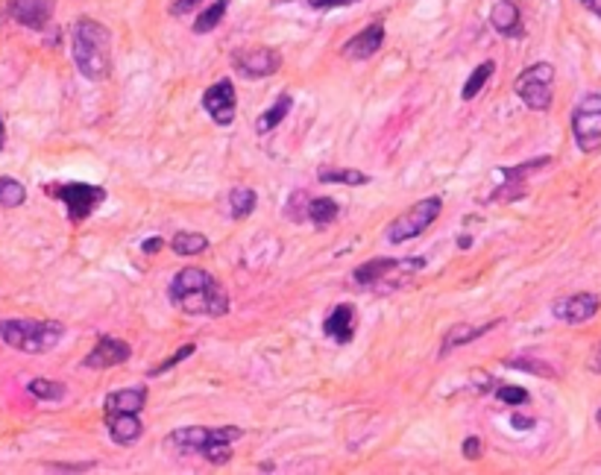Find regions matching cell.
<instances>
[{
    "label": "cell",
    "instance_id": "8d00e7d4",
    "mask_svg": "<svg viewBox=\"0 0 601 475\" xmlns=\"http://www.w3.org/2000/svg\"><path fill=\"white\" fill-rule=\"evenodd\" d=\"M50 472H91L94 464H47Z\"/></svg>",
    "mask_w": 601,
    "mask_h": 475
},
{
    "label": "cell",
    "instance_id": "f1b7e54d",
    "mask_svg": "<svg viewBox=\"0 0 601 475\" xmlns=\"http://www.w3.org/2000/svg\"><path fill=\"white\" fill-rule=\"evenodd\" d=\"M30 396L41 399V402H62L68 396V387L62 382H50V379H33L26 385Z\"/></svg>",
    "mask_w": 601,
    "mask_h": 475
},
{
    "label": "cell",
    "instance_id": "8992f818",
    "mask_svg": "<svg viewBox=\"0 0 601 475\" xmlns=\"http://www.w3.org/2000/svg\"><path fill=\"white\" fill-rule=\"evenodd\" d=\"M552 86H554V68L549 62H537L516 77L513 91L528 109L549 111L552 109Z\"/></svg>",
    "mask_w": 601,
    "mask_h": 475
},
{
    "label": "cell",
    "instance_id": "ba28073f",
    "mask_svg": "<svg viewBox=\"0 0 601 475\" xmlns=\"http://www.w3.org/2000/svg\"><path fill=\"white\" fill-rule=\"evenodd\" d=\"M244 431L237 426H220V428H206V426H185V428H176L171 435L164 438V443L171 446L174 452L179 455H200L203 446L208 440H223V443H235L241 440Z\"/></svg>",
    "mask_w": 601,
    "mask_h": 475
},
{
    "label": "cell",
    "instance_id": "d4e9b609",
    "mask_svg": "<svg viewBox=\"0 0 601 475\" xmlns=\"http://www.w3.org/2000/svg\"><path fill=\"white\" fill-rule=\"evenodd\" d=\"M341 217V206L334 203L332 197H317V200H309V220L314 223L317 229L323 227H332L334 220Z\"/></svg>",
    "mask_w": 601,
    "mask_h": 475
},
{
    "label": "cell",
    "instance_id": "d6a6232c",
    "mask_svg": "<svg viewBox=\"0 0 601 475\" xmlns=\"http://www.w3.org/2000/svg\"><path fill=\"white\" fill-rule=\"evenodd\" d=\"M505 367L525 370V373H531V375H554V370L546 364V361H540V358H528V355H522V358H505Z\"/></svg>",
    "mask_w": 601,
    "mask_h": 475
},
{
    "label": "cell",
    "instance_id": "f546056e",
    "mask_svg": "<svg viewBox=\"0 0 601 475\" xmlns=\"http://www.w3.org/2000/svg\"><path fill=\"white\" fill-rule=\"evenodd\" d=\"M26 200V188L12 176H0V206L4 208H18Z\"/></svg>",
    "mask_w": 601,
    "mask_h": 475
},
{
    "label": "cell",
    "instance_id": "52a82bcc",
    "mask_svg": "<svg viewBox=\"0 0 601 475\" xmlns=\"http://www.w3.org/2000/svg\"><path fill=\"white\" fill-rule=\"evenodd\" d=\"M47 194L65 203L68 217H71L74 223L91 217L97 208H100V203L106 200V188L86 185V183H65V185L53 183V185H47Z\"/></svg>",
    "mask_w": 601,
    "mask_h": 475
},
{
    "label": "cell",
    "instance_id": "5b68a950",
    "mask_svg": "<svg viewBox=\"0 0 601 475\" xmlns=\"http://www.w3.org/2000/svg\"><path fill=\"white\" fill-rule=\"evenodd\" d=\"M443 212V200L440 197H426L414 203L408 212H402L394 223L387 227V241L390 244H408L414 238L423 235L431 223H435Z\"/></svg>",
    "mask_w": 601,
    "mask_h": 475
},
{
    "label": "cell",
    "instance_id": "ac0fdd59",
    "mask_svg": "<svg viewBox=\"0 0 601 475\" xmlns=\"http://www.w3.org/2000/svg\"><path fill=\"white\" fill-rule=\"evenodd\" d=\"M490 24L499 36H508V38H520L522 30V12L516 6V0H499L490 9Z\"/></svg>",
    "mask_w": 601,
    "mask_h": 475
},
{
    "label": "cell",
    "instance_id": "5bb4252c",
    "mask_svg": "<svg viewBox=\"0 0 601 475\" xmlns=\"http://www.w3.org/2000/svg\"><path fill=\"white\" fill-rule=\"evenodd\" d=\"M598 309H601V300L596 293H572V297H564L552 305V314L569 326H578V323H586V320H593Z\"/></svg>",
    "mask_w": 601,
    "mask_h": 475
},
{
    "label": "cell",
    "instance_id": "b9f144b4",
    "mask_svg": "<svg viewBox=\"0 0 601 475\" xmlns=\"http://www.w3.org/2000/svg\"><path fill=\"white\" fill-rule=\"evenodd\" d=\"M162 247H164L162 238H147V241L142 244V249H144L147 256H153V253H162Z\"/></svg>",
    "mask_w": 601,
    "mask_h": 475
},
{
    "label": "cell",
    "instance_id": "2e32d148",
    "mask_svg": "<svg viewBox=\"0 0 601 475\" xmlns=\"http://www.w3.org/2000/svg\"><path fill=\"white\" fill-rule=\"evenodd\" d=\"M53 6L56 0H12L9 16L30 30H45L53 18Z\"/></svg>",
    "mask_w": 601,
    "mask_h": 475
},
{
    "label": "cell",
    "instance_id": "277c9868",
    "mask_svg": "<svg viewBox=\"0 0 601 475\" xmlns=\"http://www.w3.org/2000/svg\"><path fill=\"white\" fill-rule=\"evenodd\" d=\"M572 135L581 153L601 150V91H586L572 109Z\"/></svg>",
    "mask_w": 601,
    "mask_h": 475
},
{
    "label": "cell",
    "instance_id": "f35d334b",
    "mask_svg": "<svg viewBox=\"0 0 601 475\" xmlns=\"http://www.w3.org/2000/svg\"><path fill=\"white\" fill-rule=\"evenodd\" d=\"M464 458H469V460L481 458V440L479 438H467L464 440Z\"/></svg>",
    "mask_w": 601,
    "mask_h": 475
},
{
    "label": "cell",
    "instance_id": "74e56055",
    "mask_svg": "<svg viewBox=\"0 0 601 475\" xmlns=\"http://www.w3.org/2000/svg\"><path fill=\"white\" fill-rule=\"evenodd\" d=\"M203 4V0H176V4L171 6V16H188L191 9H197Z\"/></svg>",
    "mask_w": 601,
    "mask_h": 475
},
{
    "label": "cell",
    "instance_id": "603a6c76",
    "mask_svg": "<svg viewBox=\"0 0 601 475\" xmlns=\"http://www.w3.org/2000/svg\"><path fill=\"white\" fill-rule=\"evenodd\" d=\"M317 179H320L323 185H353V188L370 185V176H367V174L355 171V167H334V164L320 167Z\"/></svg>",
    "mask_w": 601,
    "mask_h": 475
},
{
    "label": "cell",
    "instance_id": "7402d4cb",
    "mask_svg": "<svg viewBox=\"0 0 601 475\" xmlns=\"http://www.w3.org/2000/svg\"><path fill=\"white\" fill-rule=\"evenodd\" d=\"M290 106H293V97L288 94V91H282L276 97V103L273 106H268L258 115V121H256V132L258 135H268V132H273L279 123H282L288 115H290Z\"/></svg>",
    "mask_w": 601,
    "mask_h": 475
},
{
    "label": "cell",
    "instance_id": "ee69618b",
    "mask_svg": "<svg viewBox=\"0 0 601 475\" xmlns=\"http://www.w3.org/2000/svg\"><path fill=\"white\" fill-rule=\"evenodd\" d=\"M593 370H596V373H601V343H598V349H596V358H593Z\"/></svg>",
    "mask_w": 601,
    "mask_h": 475
},
{
    "label": "cell",
    "instance_id": "7c38bea8",
    "mask_svg": "<svg viewBox=\"0 0 601 475\" xmlns=\"http://www.w3.org/2000/svg\"><path fill=\"white\" fill-rule=\"evenodd\" d=\"M130 355H132V349H130V343H127V341L111 338V334H103V338L94 343L91 353H89L86 358H82V367H89V370H109V367H121V364H127Z\"/></svg>",
    "mask_w": 601,
    "mask_h": 475
},
{
    "label": "cell",
    "instance_id": "484cf974",
    "mask_svg": "<svg viewBox=\"0 0 601 475\" xmlns=\"http://www.w3.org/2000/svg\"><path fill=\"white\" fill-rule=\"evenodd\" d=\"M171 249L176 256H200L203 249H208V238L200 232H176Z\"/></svg>",
    "mask_w": 601,
    "mask_h": 475
},
{
    "label": "cell",
    "instance_id": "6da1fadb",
    "mask_svg": "<svg viewBox=\"0 0 601 475\" xmlns=\"http://www.w3.org/2000/svg\"><path fill=\"white\" fill-rule=\"evenodd\" d=\"M167 297L185 314L223 317L229 311L227 290L217 285V279L203 268H183L167 285Z\"/></svg>",
    "mask_w": 601,
    "mask_h": 475
},
{
    "label": "cell",
    "instance_id": "d6986e66",
    "mask_svg": "<svg viewBox=\"0 0 601 475\" xmlns=\"http://www.w3.org/2000/svg\"><path fill=\"white\" fill-rule=\"evenodd\" d=\"M323 334L326 338H332L334 343H349L355 334V309L353 305H338L326 320H323Z\"/></svg>",
    "mask_w": 601,
    "mask_h": 475
},
{
    "label": "cell",
    "instance_id": "d590c367",
    "mask_svg": "<svg viewBox=\"0 0 601 475\" xmlns=\"http://www.w3.org/2000/svg\"><path fill=\"white\" fill-rule=\"evenodd\" d=\"M311 9H338V6H353L358 0H305Z\"/></svg>",
    "mask_w": 601,
    "mask_h": 475
},
{
    "label": "cell",
    "instance_id": "ffe728a7",
    "mask_svg": "<svg viewBox=\"0 0 601 475\" xmlns=\"http://www.w3.org/2000/svg\"><path fill=\"white\" fill-rule=\"evenodd\" d=\"M501 326V320H493V323L487 326H467V323H458V326H449V332L443 334V343H440V358H446L458 346H467L472 341H479L481 334H487L490 329Z\"/></svg>",
    "mask_w": 601,
    "mask_h": 475
},
{
    "label": "cell",
    "instance_id": "e0dca14e",
    "mask_svg": "<svg viewBox=\"0 0 601 475\" xmlns=\"http://www.w3.org/2000/svg\"><path fill=\"white\" fill-rule=\"evenodd\" d=\"M106 428H109L111 440H115L118 446H132L144 435V423H142V417L138 414L106 411Z\"/></svg>",
    "mask_w": 601,
    "mask_h": 475
},
{
    "label": "cell",
    "instance_id": "cb8c5ba5",
    "mask_svg": "<svg viewBox=\"0 0 601 475\" xmlns=\"http://www.w3.org/2000/svg\"><path fill=\"white\" fill-rule=\"evenodd\" d=\"M256 206H258V197H256V191H253V188H247V185H235V188L229 191V212H232L235 220L249 217V215L256 212Z\"/></svg>",
    "mask_w": 601,
    "mask_h": 475
},
{
    "label": "cell",
    "instance_id": "83f0119b",
    "mask_svg": "<svg viewBox=\"0 0 601 475\" xmlns=\"http://www.w3.org/2000/svg\"><path fill=\"white\" fill-rule=\"evenodd\" d=\"M227 9H229V0H215V4L208 6V9H203V12H200V18L194 21V33H197V36L212 33L215 26L223 21V16H227Z\"/></svg>",
    "mask_w": 601,
    "mask_h": 475
},
{
    "label": "cell",
    "instance_id": "9c48e42d",
    "mask_svg": "<svg viewBox=\"0 0 601 475\" xmlns=\"http://www.w3.org/2000/svg\"><path fill=\"white\" fill-rule=\"evenodd\" d=\"M423 259H373L367 264H358L353 279L358 288H375V285H394V279H411L414 270H423Z\"/></svg>",
    "mask_w": 601,
    "mask_h": 475
},
{
    "label": "cell",
    "instance_id": "ab89813d",
    "mask_svg": "<svg viewBox=\"0 0 601 475\" xmlns=\"http://www.w3.org/2000/svg\"><path fill=\"white\" fill-rule=\"evenodd\" d=\"M511 426H513V428H520V431H528V428H534V426H537V420H534V417L513 414V417H511Z\"/></svg>",
    "mask_w": 601,
    "mask_h": 475
},
{
    "label": "cell",
    "instance_id": "e575fe53",
    "mask_svg": "<svg viewBox=\"0 0 601 475\" xmlns=\"http://www.w3.org/2000/svg\"><path fill=\"white\" fill-rule=\"evenodd\" d=\"M194 349H197V346H194V343H185V346H179V353H176V355H171V358H167L164 364L153 367V370H150L147 375H153V379H156V375H162L164 370H171V367H176V364H179V361H185L188 355H194Z\"/></svg>",
    "mask_w": 601,
    "mask_h": 475
},
{
    "label": "cell",
    "instance_id": "1f68e13d",
    "mask_svg": "<svg viewBox=\"0 0 601 475\" xmlns=\"http://www.w3.org/2000/svg\"><path fill=\"white\" fill-rule=\"evenodd\" d=\"M208 464H215V467H223V464H229V458H232V443H223V440H208L206 446H203V452H200Z\"/></svg>",
    "mask_w": 601,
    "mask_h": 475
},
{
    "label": "cell",
    "instance_id": "9a60e30c",
    "mask_svg": "<svg viewBox=\"0 0 601 475\" xmlns=\"http://www.w3.org/2000/svg\"><path fill=\"white\" fill-rule=\"evenodd\" d=\"M382 45H385V24L382 21H373L370 26H364L358 36H353L343 45V56L346 59H370V56H375L382 50Z\"/></svg>",
    "mask_w": 601,
    "mask_h": 475
},
{
    "label": "cell",
    "instance_id": "bcb514c9",
    "mask_svg": "<svg viewBox=\"0 0 601 475\" xmlns=\"http://www.w3.org/2000/svg\"><path fill=\"white\" fill-rule=\"evenodd\" d=\"M596 420H598V426H601V408H598V414H596Z\"/></svg>",
    "mask_w": 601,
    "mask_h": 475
},
{
    "label": "cell",
    "instance_id": "7a4b0ae2",
    "mask_svg": "<svg viewBox=\"0 0 601 475\" xmlns=\"http://www.w3.org/2000/svg\"><path fill=\"white\" fill-rule=\"evenodd\" d=\"M71 53L82 77L106 79L111 74V30L94 18H79L71 26Z\"/></svg>",
    "mask_w": 601,
    "mask_h": 475
},
{
    "label": "cell",
    "instance_id": "4dcf8cb0",
    "mask_svg": "<svg viewBox=\"0 0 601 475\" xmlns=\"http://www.w3.org/2000/svg\"><path fill=\"white\" fill-rule=\"evenodd\" d=\"M285 217L290 223H305V220H309V194H305V191H293L288 206H285Z\"/></svg>",
    "mask_w": 601,
    "mask_h": 475
},
{
    "label": "cell",
    "instance_id": "4316f807",
    "mask_svg": "<svg viewBox=\"0 0 601 475\" xmlns=\"http://www.w3.org/2000/svg\"><path fill=\"white\" fill-rule=\"evenodd\" d=\"M493 71H496V62H490V59L481 62V65L469 74V79L464 82V89H460V97H464V100H475V97H479V91L487 86V79L493 77Z\"/></svg>",
    "mask_w": 601,
    "mask_h": 475
},
{
    "label": "cell",
    "instance_id": "44dd1931",
    "mask_svg": "<svg viewBox=\"0 0 601 475\" xmlns=\"http://www.w3.org/2000/svg\"><path fill=\"white\" fill-rule=\"evenodd\" d=\"M147 405V390L144 387H123L106 396V411H121V414H142Z\"/></svg>",
    "mask_w": 601,
    "mask_h": 475
},
{
    "label": "cell",
    "instance_id": "30bf717a",
    "mask_svg": "<svg viewBox=\"0 0 601 475\" xmlns=\"http://www.w3.org/2000/svg\"><path fill=\"white\" fill-rule=\"evenodd\" d=\"M235 71L247 79H264L282 71V53L273 48H247L232 53Z\"/></svg>",
    "mask_w": 601,
    "mask_h": 475
},
{
    "label": "cell",
    "instance_id": "4fadbf2b",
    "mask_svg": "<svg viewBox=\"0 0 601 475\" xmlns=\"http://www.w3.org/2000/svg\"><path fill=\"white\" fill-rule=\"evenodd\" d=\"M549 162H552L549 156H540V159H531V162H525V164H520V167H499L496 176H501L505 183L496 188V194H493L490 200H516V197L522 194L525 179H528L531 174L543 171V167H549Z\"/></svg>",
    "mask_w": 601,
    "mask_h": 475
},
{
    "label": "cell",
    "instance_id": "f6af8a7d",
    "mask_svg": "<svg viewBox=\"0 0 601 475\" xmlns=\"http://www.w3.org/2000/svg\"><path fill=\"white\" fill-rule=\"evenodd\" d=\"M6 144V127H4V118H0V150Z\"/></svg>",
    "mask_w": 601,
    "mask_h": 475
},
{
    "label": "cell",
    "instance_id": "7bdbcfd3",
    "mask_svg": "<svg viewBox=\"0 0 601 475\" xmlns=\"http://www.w3.org/2000/svg\"><path fill=\"white\" fill-rule=\"evenodd\" d=\"M581 4H584L586 9H590L593 16H598V18H601V0H581Z\"/></svg>",
    "mask_w": 601,
    "mask_h": 475
},
{
    "label": "cell",
    "instance_id": "8fae6325",
    "mask_svg": "<svg viewBox=\"0 0 601 475\" xmlns=\"http://www.w3.org/2000/svg\"><path fill=\"white\" fill-rule=\"evenodd\" d=\"M203 109L217 127H229V123L235 121V111H237V94H235L232 82L217 79L215 86H208L203 94Z\"/></svg>",
    "mask_w": 601,
    "mask_h": 475
},
{
    "label": "cell",
    "instance_id": "836d02e7",
    "mask_svg": "<svg viewBox=\"0 0 601 475\" xmlns=\"http://www.w3.org/2000/svg\"><path fill=\"white\" fill-rule=\"evenodd\" d=\"M496 396H499V402H505V405H525L528 390L520 387V385H501V387H496Z\"/></svg>",
    "mask_w": 601,
    "mask_h": 475
},
{
    "label": "cell",
    "instance_id": "60d3db41",
    "mask_svg": "<svg viewBox=\"0 0 601 475\" xmlns=\"http://www.w3.org/2000/svg\"><path fill=\"white\" fill-rule=\"evenodd\" d=\"M472 379H475V385H479V390H490V387H496L493 375H484L481 370H472Z\"/></svg>",
    "mask_w": 601,
    "mask_h": 475
},
{
    "label": "cell",
    "instance_id": "3957f363",
    "mask_svg": "<svg viewBox=\"0 0 601 475\" xmlns=\"http://www.w3.org/2000/svg\"><path fill=\"white\" fill-rule=\"evenodd\" d=\"M0 338L26 355H41L65 338L59 320H0Z\"/></svg>",
    "mask_w": 601,
    "mask_h": 475
}]
</instances>
